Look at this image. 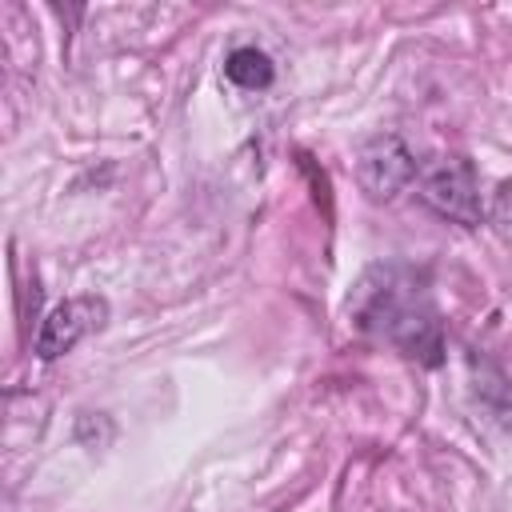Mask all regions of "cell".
<instances>
[{
  "mask_svg": "<svg viewBox=\"0 0 512 512\" xmlns=\"http://www.w3.org/2000/svg\"><path fill=\"white\" fill-rule=\"evenodd\" d=\"M348 312H352L356 328L388 340L404 356H412L428 368H436L444 360L440 312H436L424 280L412 268H400V264L372 268L356 284V292L348 300Z\"/></svg>",
  "mask_w": 512,
  "mask_h": 512,
  "instance_id": "cell-1",
  "label": "cell"
},
{
  "mask_svg": "<svg viewBox=\"0 0 512 512\" xmlns=\"http://www.w3.org/2000/svg\"><path fill=\"white\" fill-rule=\"evenodd\" d=\"M420 196L424 204H432L440 216L476 228L480 224V184H476V168L464 156H436L420 168Z\"/></svg>",
  "mask_w": 512,
  "mask_h": 512,
  "instance_id": "cell-2",
  "label": "cell"
},
{
  "mask_svg": "<svg viewBox=\"0 0 512 512\" xmlns=\"http://www.w3.org/2000/svg\"><path fill=\"white\" fill-rule=\"evenodd\" d=\"M420 176L412 148L396 132H380L356 148V180L372 200H392Z\"/></svg>",
  "mask_w": 512,
  "mask_h": 512,
  "instance_id": "cell-3",
  "label": "cell"
},
{
  "mask_svg": "<svg viewBox=\"0 0 512 512\" xmlns=\"http://www.w3.org/2000/svg\"><path fill=\"white\" fill-rule=\"evenodd\" d=\"M108 320V300L96 296V292H84V296H68L64 304H56L40 332H36V356L40 360H56L64 352H72L88 332L104 328Z\"/></svg>",
  "mask_w": 512,
  "mask_h": 512,
  "instance_id": "cell-4",
  "label": "cell"
},
{
  "mask_svg": "<svg viewBox=\"0 0 512 512\" xmlns=\"http://www.w3.org/2000/svg\"><path fill=\"white\" fill-rule=\"evenodd\" d=\"M224 76L244 92H260V88L272 84L276 68L268 60V52H260V48H232L228 60H224Z\"/></svg>",
  "mask_w": 512,
  "mask_h": 512,
  "instance_id": "cell-5",
  "label": "cell"
},
{
  "mask_svg": "<svg viewBox=\"0 0 512 512\" xmlns=\"http://www.w3.org/2000/svg\"><path fill=\"white\" fill-rule=\"evenodd\" d=\"M488 220L496 224L500 236H512V180L496 184L492 192V208H488Z\"/></svg>",
  "mask_w": 512,
  "mask_h": 512,
  "instance_id": "cell-6",
  "label": "cell"
}]
</instances>
